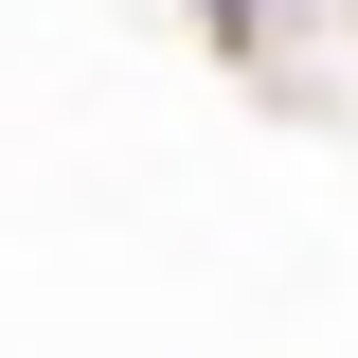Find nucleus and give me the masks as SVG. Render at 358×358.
Segmentation results:
<instances>
[]
</instances>
